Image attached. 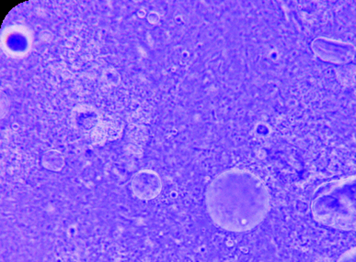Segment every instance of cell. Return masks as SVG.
I'll return each instance as SVG.
<instances>
[{
    "mask_svg": "<svg viewBox=\"0 0 356 262\" xmlns=\"http://www.w3.org/2000/svg\"><path fill=\"white\" fill-rule=\"evenodd\" d=\"M208 213L218 227L246 232L264 221L270 207L264 181L250 171L230 169L216 176L206 193Z\"/></svg>",
    "mask_w": 356,
    "mask_h": 262,
    "instance_id": "1",
    "label": "cell"
},
{
    "mask_svg": "<svg viewBox=\"0 0 356 262\" xmlns=\"http://www.w3.org/2000/svg\"><path fill=\"white\" fill-rule=\"evenodd\" d=\"M312 211L316 220L324 226L356 232V175L318 187Z\"/></svg>",
    "mask_w": 356,
    "mask_h": 262,
    "instance_id": "2",
    "label": "cell"
},
{
    "mask_svg": "<svg viewBox=\"0 0 356 262\" xmlns=\"http://www.w3.org/2000/svg\"><path fill=\"white\" fill-rule=\"evenodd\" d=\"M313 53L321 61L334 64H346L354 60V45L338 40L318 37L312 44Z\"/></svg>",
    "mask_w": 356,
    "mask_h": 262,
    "instance_id": "3",
    "label": "cell"
},
{
    "mask_svg": "<svg viewBox=\"0 0 356 262\" xmlns=\"http://www.w3.org/2000/svg\"><path fill=\"white\" fill-rule=\"evenodd\" d=\"M133 192L144 200L155 198L161 191V181L156 173L144 171L138 173L132 183Z\"/></svg>",
    "mask_w": 356,
    "mask_h": 262,
    "instance_id": "4",
    "label": "cell"
},
{
    "mask_svg": "<svg viewBox=\"0 0 356 262\" xmlns=\"http://www.w3.org/2000/svg\"><path fill=\"white\" fill-rule=\"evenodd\" d=\"M336 262H356V247L344 253Z\"/></svg>",
    "mask_w": 356,
    "mask_h": 262,
    "instance_id": "5",
    "label": "cell"
}]
</instances>
